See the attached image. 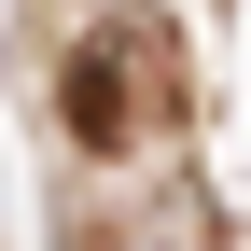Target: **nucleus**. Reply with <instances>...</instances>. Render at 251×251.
I'll return each mask as SVG.
<instances>
[{"mask_svg":"<svg viewBox=\"0 0 251 251\" xmlns=\"http://www.w3.org/2000/svg\"><path fill=\"white\" fill-rule=\"evenodd\" d=\"M56 112H70L84 153H140L153 126L196 112V70H181V28L168 14H112L70 42V70H56Z\"/></svg>","mask_w":251,"mask_h":251,"instance_id":"1","label":"nucleus"}]
</instances>
